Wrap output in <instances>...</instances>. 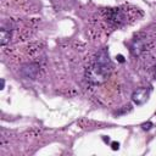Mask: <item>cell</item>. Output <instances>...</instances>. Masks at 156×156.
I'll list each match as a JSON object with an SVG mask.
<instances>
[{"label": "cell", "mask_w": 156, "mask_h": 156, "mask_svg": "<svg viewBox=\"0 0 156 156\" xmlns=\"http://www.w3.org/2000/svg\"><path fill=\"white\" fill-rule=\"evenodd\" d=\"M111 67L112 66H111V61L108 58L107 51L101 50L96 55L93 65L89 68H87L85 77L91 84H95V85L102 84L108 78L111 73Z\"/></svg>", "instance_id": "1"}, {"label": "cell", "mask_w": 156, "mask_h": 156, "mask_svg": "<svg viewBox=\"0 0 156 156\" xmlns=\"http://www.w3.org/2000/svg\"><path fill=\"white\" fill-rule=\"evenodd\" d=\"M150 96V89L149 88H139L132 94V101L135 105H144Z\"/></svg>", "instance_id": "2"}, {"label": "cell", "mask_w": 156, "mask_h": 156, "mask_svg": "<svg viewBox=\"0 0 156 156\" xmlns=\"http://www.w3.org/2000/svg\"><path fill=\"white\" fill-rule=\"evenodd\" d=\"M107 15H108V21L115 23V24H118L123 21V13L121 12L119 9H108L107 11Z\"/></svg>", "instance_id": "3"}, {"label": "cell", "mask_w": 156, "mask_h": 156, "mask_svg": "<svg viewBox=\"0 0 156 156\" xmlns=\"http://www.w3.org/2000/svg\"><path fill=\"white\" fill-rule=\"evenodd\" d=\"M37 72H38L37 65H28V66H24V67L22 68V73H23L27 78L34 79L35 76H37Z\"/></svg>", "instance_id": "4"}, {"label": "cell", "mask_w": 156, "mask_h": 156, "mask_svg": "<svg viewBox=\"0 0 156 156\" xmlns=\"http://www.w3.org/2000/svg\"><path fill=\"white\" fill-rule=\"evenodd\" d=\"M10 39H11V32L5 29V28H1V30H0V44H1V46L6 45L10 41Z\"/></svg>", "instance_id": "5"}, {"label": "cell", "mask_w": 156, "mask_h": 156, "mask_svg": "<svg viewBox=\"0 0 156 156\" xmlns=\"http://www.w3.org/2000/svg\"><path fill=\"white\" fill-rule=\"evenodd\" d=\"M151 127H152V123H151L150 121H147V122H145V123L141 124V128H143L144 130H149V129H151Z\"/></svg>", "instance_id": "6"}, {"label": "cell", "mask_w": 156, "mask_h": 156, "mask_svg": "<svg viewBox=\"0 0 156 156\" xmlns=\"http://www.w3.org/2000/svg\"><path fill=\"white\" fill-rule=\"evenodd\" d=\"M111 149H112V150H118V149H119V143L112 141V143H111Z\"/></svg>", "instance_id": "7"}, {"label": "cell", "mask_w": 156, "mask_h": 156, "mask_svg": "<svg viewBox=\"0 0 156 156\" xmlns=\"http://www.w3.org/2000/svg\"><path fill=\"white\" fill-rule=\"evenodd\" d=\"M116 58H117L119 62H124V57H123L122 55H117V56H116Z\"/></svg>", "instance_id": "8"}, {"label": "cell", "mask_w": 156, "mask_h": 156, "mask_svg": "<svg viewBox=\"0 0 156 156\" xmlns=\"http://www.w3.org/2000/svg\"><path fill=\"white\" fill-rule=\"evenodd\" d=\"M4 85H5V80L1 79V87H0V89H4Z\"/></svg>", "instance_id": "9"}, {"label": "cell", "mask_w": 156, "mask_h": 156, "mask_svg": "<svg viewBox=\"0 0 156 156\" xmlns=\"http://www.w3.org/2000/svg\"><path fill=\"white\" fill-rule=\"evenodd\" d=\"M108 140H110L108 138H106V136H104V141H108Z\"/></svg>", "instance_id": "10"}, {"label": "cell", "mask_w": 156, "mask_h": 156, "mask_svg": "<svg viewBox=\"0 0 156 156\" xmlns=\"http://www.w3.org/2000/svg\"><path fill=\"white\" fill-rule=\"evenodd\" d=\"M154 74H155V77H156V66H155V71H154Z\"/></svg>", "instance_id": "11"}]
</instances>
